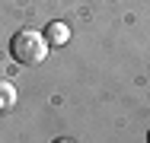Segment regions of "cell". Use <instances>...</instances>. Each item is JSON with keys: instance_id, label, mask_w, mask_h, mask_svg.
I'll use <instances>...</instances> for the list:
<instances>
[{"instance_id": "1", "label": "cell", "mask_w": 150, "mask_h": 143, "mask_svg": "<svg viewBox=\"0 0 150 143\" xmlns=\"http://www.w3.org/2000/svg\"><path fill=\"white\" fill-rule=\"evenodd\" d=\"M51 51V45H48V38H45V32H35V29H19L13 38H10V54L16 64H23V67H35V64H42L45 57Z\"/></svg>"}, {"instance_id": "2", "label": "cell", "mask_w": 150, "mask_h": 143, "mask_svg": "<svg viewBox=\"0 0 150 143\" xmlns=\"http://www.w3.org/2000/svg\"><path fill=\"white\" fill-rule=\"evenodd\" d=\"M45 38H48V45H51V48H61V45H67V41H70V26L54 19V22H48V26H45Z\"/></svg>"}, {"instance_id": "3", "label": "cell", "mask_w": 150, "mask_h": 143, "mask_svg": "<svg viewBox=\"0 0 150 143\" xmlns=\"http://www.w3.org/2000/svg\"><path fill=\"white\" fill-rule=\"evenodd\" d=\"M13 105H16V86L6 83V80H0V114L10 111Z\"/></svg>"}, {"instance_id": "4", "label": "cell", "mask_w": 150, "mask_h": 143, "mask_svg": "<svg viewBox=\"0 0 150 143\" xmlns=\"http://www.w3.org/2000/svg\"><path fill=\"white\" fill-rule=\"evenodd\" d=\"M54 143H70V140H54Z\"/></svg>"}, {"instance_id": "5", "label": "cell", "mask_w": 150, "mask_h": 143, "mask_svg": "<svg viewBox=\"0 0 150 143\" xmlns=\"http://www.w3.org/2000/svg\"><path fill=\"white\" fill-rule=\"evenodd\" d=\"M147 143H150V130H147Z\"/></svg>"}]
</instances>
